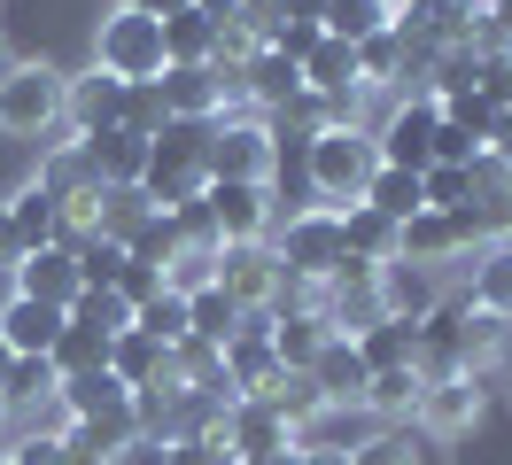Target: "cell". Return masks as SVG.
Returning a JSON list of instances; mask_svg holds the SVG:
<instances>
[{"label": "cell", "instance_id": "6da1fadb", "mask_svg": "<svg viewBox=\"0 0 512 465\" xmlns=\"http://www.w3.org/2000/svg\"><path fill=\"white\" fill-rule=\"evenodd\" d=\"M303 171H311V194L326 210H350V202H365V186L381 171V148H373L365 124H334V132H319L303 148Z\"/></svg>", "mask_w": 512, "mask_h": 465}, {"label": "cell", "instance_id": "7a4b0ae2", "mask_svg": "<svg viewBox=\"0 0 512 465\" xmlns=\"http://www.w3.org/2000/svg\"><path fill=\"white\" fill-rule=\"evenodd\" d=\"M210 186V124H163L156 140H148V171H140V194L156 202V210H179Z\"/></svg>", "mask_w": 512, "mask_h": 465}, {"label": "cell", "instance_id": "3957f363", "mask_svg": "<svg viewBox=\"0 0 512 465\" xmlns=\"http://www.w3.org/2000/svg\"><path fill=\"white\" fill-rule=\"evenodd\" d=\"M63 70L55 62H0V132L16 140H55L63 132Z\"/></svg>", "mask_w": 512, "mask_h": 465}, {"label": "cell", "instance_id": "277c9868", "mask_svg": "<svg viewBox=\"0 0 512 465\" xmlns=\"http://www.w3.org/2000/svg\"><path fill=\"white\" fill-rule=\"evenodd\" d=\"M272 233H280L272 256H280V272H288L295 287H326V279L350 264V248H342V210H326V202L295 210L288 225H272Z\"/></svg>", "mask_w": 512, "mask_h": 465}, {"label": "cell", "instance_id": "5b68a950", "mask_svg": "<svg viewBox=\"0 0 512 465\" xmlns=\"http://www.w3.org/2000/svg\"><path fill=\"white\" fill-rule=\"evenodd\" d=\"M94 62L109 78H125V86L163 78V24L156 16H132V8H109L101 31H94Z\"/></svg>", "mask_w": 512, "mask_h": 465}, {"label": "cell", "instance_id": "8992f818", "mask_svg": "<svg viewBox=\"0 0 512 465\" xmlns=\"http://www.w3.org/2000/svg\"><path fill=\"white\" fill-rule=\"evenodd\" d=\"M280 140L264 117H218L210 124V179H241V186H272Z\"/></svg>", "mask_w": 512, "mask_h": 465}, {"label": "cell", "instance_id": "52a82bcc", "mask_svg": "<svg viewBox=\"0 0 512 465\" xmlns=\"http://www.w3.org/2000/svg\"><path fill=\"white\" fill-rule=\"evenodd\" d=\"M163 117H179V124H218V117H241L233 109V93H225V70L218 62H163Z\"/></svg>", "mask_w": 512, "mask_h": 465}, {"label": "cell", "instance_id": "ba28073f", "mask_svg": "<svg viewBox=\"0 0 512 465\" xmlns=\"http://www.w3.org/2000/svg\"><path fill=\"white\" fill-rule=\"evenodd\" d=\"M373 272H381V264H357V256H350V264L319 287L326 334H350V341H357L365 326H381V318H388V310H381V279H373Z\"/></svg>", "mask_w": 512, "mask_h": 465}, {"label": "cell", "instance_id": "9c48e42d", "mask_svg": "<svg viewBox=\"0 0 512 465\" xmlns=\"http://www.w3.org/2000/svg\"><path fill=\"white\" fill-rule=\"evenodd\" d=\"M218 287L241 310H272V303H280V287H288V272H280L272 241H225L218 248Z\"/></svg>", "mask_w": 512, "mask_h": 465}, {"label": "cell", "instance_id": "30bf717a", "mask_svg": "<svg viewBox=\"0 0 512 465\" xmlns=\"http://www.w3.org/2000/svg\"><path fill=\"white\" fill-rule=\"evenodd\" d=\"M435 124H443V101H435V93H412V101L373 132L381 163L388 171H427V163H435Z\"/></svg>", "mask_w": 512, "mask_h": 465}, {"label": "cell", "instance_id": "8fae6325", "mask_svg": "<svg viewBox=\"0 0 512 465\" xmlns=\"http://www.w3.org/2000/svg\"><path fill=\"white\" fill-rule=\"evenodd\" d=\"M210 202V225H218V248L225 241H272V186H241V179H210L202 186Z\"/></svg>", "mask_w": 512, "mask_h": 465}, {"label": "cell", "instance_id": "7c38bea8", "mask_svg": "<svg viewBox=\"0 0 512 465\" xmlns=\"http://www.w3.org/2000/svg\"><path fill=\"white\" fill-rule=\"evenodd\" d=\"M474 225H466V210H419V217H404L396 225V256L404 264H450V256H474Z\"/></svg>", "mask_w": 512, "mask_h": 465}, {"label": "cell", "instance_id": "4fadbf2b", "mask_svg": "<svg viewBox=\"0 0 512 465\" xmlns=\"http://www.w3.org/2000/svg\"><path fill=\"white\" fill-rule=\"evenodd\" d=\"M225 450H233V465L280 458V450H295V427L280 419V411H272V403L233 396V403H225Z\"/></svg>", "mask_w": 512, "mask_h": 465}, {"label": "cell", "instance_id": "5bb4252c", "mask_svg": "<svg viewBox=\"0 0 512 465\" xmlns=\"http://www.w3.org/2000/svg\"><path fill=\"white\" fill-rule=\"evenodd\" d=\"M419 427L435 434V442H458V434H474L481 419V372H450V380H427L419 388Z\"/></svg>", "mask_w": 512, "mask_h": 465}, {"label": "cell", "instance_id": "9a60e30c", "mask_svg": "<svg viewBox=\"0 0 512 465\" xmlns=\"http://www.w3.org/2000/svg\"><path fill=\"white\" fill-rule=\"evenodd\" d=\"M63 124L78 132V140H94V132H109V124H125V78H109V70H78L63 86Z\"/></svg>", "mask_w": 512, "mask_h": 465}, {"label": "cell", "instance_id": "2e32d148", "mask_svg": "<svg viewBox=\"0 0 512 465\" xmlns=\"http://www.w3.org/2000/svg\"><path fill=\"white\" fill-rule=\"evenodd\" d=\"M365 357H357L350 334H326V349L311 357V388H319V403H334V411H365Z\"/></svg>", "mask_w": 512, "mask_h": 465}, {"label": "cell", "instance_id": "e0dca14e", "mask_svg": "<svg viewBox=\"0 0 512 465\" xmlns=\"http://www.w3.org/2000/svg\"><path fill=\"white\" fill-rule=\"evenodd\" d=\"M16 295H32V303H55V310L78 303V295H86V279H78V256H70V241L32 248V256L16 264Z\"/></svg>", "mask_w": 512, "mask_h": 465}, {"label": "cell", "instance_id": "ac0fdd59", "mask_svg": "<svg viewBox=\"0 0 512 465\" xmlns=\"http://www.w3.org/2000/svg\"><path fill=\"white\" fill-rule=\"evenodd\" d=\"M78 148H86L101 186H140V171H148V132H132V124H109L94 140H78Z\"/></svg>", "mask_w": 512, "mask_h": 465}, {"label": "cell", "instance_id": "d6986e66", "mask_svg": "<svg viewBox=\"0 0 512 465\" xmlns=\"http://www.w3.org/2000/svg\"><path fill=\"white\" fill-rule=\"evenodd\" d=\"M373 279H381V310H388V318H404V326H419L427 310L443 303L435 272H427V264H404V256H388V264H381Z\"/></svg>", "mask_w": 512, "mask_h": 465}, {"label": "cell", "instance_id": "ffe728a7", "mask_svg": "<svg viewBox=\"0 0 512 465\" xmlns=\"http://www.w3.org/2000/svg\"><path fill=\"white\" fill-rule=\"evenodd\" d=\"M63 334V310L55 303H32V295H8L0 303V341H8V357H47Z\"/></svg>", "mask_w": 512, "mask_h": 465}, {"label": "cell", "instance_id": "44dd1931", "mask_svg": "<svg viewBox=\"0 0 512 465\" xmlns=\"http://www.w3.org/2000/svg\"><path fill=\"white\" fill-rule=\"evenodd\" d=\"M295 93H303V70H295L280 47H256V55L241 62V101H249V109H272V117H280Z\"/></svg>", "mask_w": 512, "mask_h": 465}, {"label": "cell", "instance_id": "7402d4cb", "mask_svg": "<svg viewBox=\"0 0 512 465\" xmlns=\"http://www.w3.org/2000/svg\"><path fill=\"white\" fill-rule=\"evenodd\" d=\"M505 349H512V318L489 310V303H474V295H458V357H466V372L497 365Z\"/></svg>", "mask_w": 512, "mask_h": 465}, {"label": "cell", "instance_id": "603a6c76", "mask_svg": "<svg viewBox=\"0 0 512 465\" xmlns=\"http://www.w3.org/2000/svg\"><path fill=\"white\" fill-rule=\"evenodd\" d=\"M109 372L125 380L132 396H148V388H163V380H171V349H163V341H148L140 326H125V334L109 341Z\"/></svg>", "mask_w": 512, "mask_h": 465}, {"label": "cell", "instance_id": "cb8c5ba5", "mask_svg": "<svg viewBox=\"0 0 512 465\" xmlns=\"http://www.w3.org/2000/svg\"><path fill=\"white\" fill-rule=\"evenodd\" d=\"M0 210H8V225H16L24 256H32V248H55V241H63V202H55V194H47L39 179L24 186V194H8Z\"/></svg>", "mask_w": 512, "mask_h": 465}, {"label": "cell", "instance_id": "d4e9b609", "mask_svg": "<svg viewBox=\"0 0 512 465\" xmlns=\"http://www.w3.org/2000/svg\"><path fill=\"white\" fill-rule=\"evenodd\" d=\"M272 357H280V372H311V357L326 349V318L319 310H272Z\"/></svg>", "mask_w": 512, "mask_h": 465}, {"label": "cell", "instance_id": "484cf974", "mask_svg": "<svg viewBox=\"0 0 512 465\" xmlns=\"http://www.w3.org/2000/svg\"><path fill=\"white\" fill-rule=\"evenodd\" d=\"M272 380H280V357H272V341L241 326V334L225 341V388H233V396H264Z\"/></svg>", "mask_w": 512, "mask_h": 465}, {"label": "cell", "instance_id": "4316f807", "mask_svg": "<svg viewBox=\"0 0 512 465\" xmlns=\"http://www.w3.org/2000/svg\"><path fill=\"white\" fill-rule=\"evenodd\" d=\"M63 403L70 419H117V411H132V388L117 380V372H78V380H63Z\"/></svg>", "mask_w": 512, "mask_h": 465}, {"label": "cell", "instance_id": "83f0119b", "mask_svg": "<svg viewBox=\"0 0 512 465\" xmlns=\"http://www.w3.org/2000/svg\"><path fill=\"white\" fill-rule=\"evenodd\" d=\"M241 318H249V310L233 303L218 279H210L202 295H187V334H194V341H210V349H225V341L241 334Z\"/></svg>", "mask_w": 512, "mask_h": 465}, {"label": "cell", "instance_id": "f1b7e54d", "mask_svg": "<svg viewBox=\"0 0 512 465\" xmlns=\"http://www.w3.org/2000/svg\"><path fill=\"white\" fill-rule=\"evenodd\" d=\"M357 357H365V372L419 365V326H404V318H381V326H365V334H357Z\"/></svg>", "mask_w": 512, "mask_h": 465}, {"label": "cell", "instance_id": "f546056e", "mask_svg": "<svg viewBox=\"0 0 512 465\" xmlns=\"http://www.w3.org/2000/svg\"><path fill=\"white\" fill-rule=\"evenodd\" d=\"M295 70H303V86H311V93H357V47H350V39H319Z\"/></svg>", "mask_w": 512, "mask_h": 465}, {"label": "cell", "instance_id": "4dcf8cb0", "mask_svg": "<svg viewBox=\"0 0 512 465\" xmlns=\"http://www.w3.org/2000/svg\"><path fill=\"white\" fill-rule=\"evenodd\" d=\"M163 62H218V24L194 16V0L179 16H163Z\"/></svg>", "mask_w": 512, "mask_h": 465}, {"label": "cell", "instance_id": "1f68e13d", "mask_svg": "<svg viewBox=\"0 0 512 465\" xmlns=\"http://www.w3.org/2000/svg\"><path fill=\"white\" fill-rule=\"evenodd\" d=\"M342 248H350L357 264H388V256H396V225H388L381 210L350 202V210H342Z\"/></svg>", "mask_w": 512, "mask_h": 465}, {"label": "cell", "instance_id": "d6a6232c", "mask_svg": "<svg viewBox=\"0 0 512 465\" xmlns=\"http://www.w3.org/2000/svg\"><path fill=\"white\" fill-rule=\"evenodd\" d=\"M412 70H419V62H412V47L396 39V24H388L381 39L357 47V93H365V86H396V78H412Z\"/></svg>", "mask_w": 512, "mask_h": 465}, {"label": "cell", "instance_id": "836d02e7", "mask_svg": "<svg viewBox=\"0 0 512 465\" xmlns=\"http://www.w3.org/2000/svg\"><path fill=\"white\" fill-rule=\"evenodd\" d=\"M148 217H156V202H148L140 186H101V217H94V233H109V241L125 248L132 233L148 225Z\"/></svg>", "mask_w": 512, "mask_h": 465}, {"label": "cell", "instance_id": "e575fe53", "mask_svg": "<svg viewBox=\"0 0 512 465\" xmlns=\"http://www.w3.org/2000/svg\"><path fill=\"white\" fill-rule=\"evenodd\" d=\"M47 396H63L55 357H16V365H8V380H0V403H8V411H24V403H47Z\"/></svg>", "mask_w": 512, "mask_h": 465}, {"label": "cell", "instance_id": "d590c367", "mask_svg": "<svg viewBox=\"0 0 512 465\" xmlns=\"http://www.w3.org/2000/svg\"><path fill=\"white\" fill-rule=\"evenodd\" d=\"M319 24H326V39H350V47H365V39H381L396 16H388L381 0H326Z\"/></svg>", "mask_w": 512, "mask_h": 465}, {"label": "cell", "instance_id": "8d00e7d4", "mask_svg": "<svg viewBox=\"0 0 512 465\" xmlns=\"http://www.w3.org/2000/svg\"><path fill=\"white\" fill-rule=\"evenodd\" d=\"M419 388H427V380H419V365L373 372V380H365V411H373V419H404V411H419Z\"/></svg>", "mask_w": 512, "mask_h": 465}, {"label": "cell", "instance_id": "74e56055", "mask_svg": "<svg viewBox=\"0 0 512 465\" xmlns=\"http://www.w3.org/2000/svg\"><path fill=\"white\" fill-rule=\"evenodd\" d=\"M365 210H381L388 225H404V217H419L427 202H419V171H373V186H365Z\"/></svg>", "mask_w": 512, "mask_h": 465}, {"label": "cell", "instance_id": "f35d334b", "mask_svg": "<svg viewBox=\"0 0 512 465\" xmlns=\"http://www.w3.org/2000/svg\"><path fill=\"white\" fill-rule=\"evenodd\" d=\"M47 357H55V372H63V380H78V372H101V365H109V341H101L94 326H70V310H63V334H55V349H47Z\"/></svg>", "mask_w": 512, "mask_h": 465}, {"label": "cell", "instance_id": "ab89813d", "mask_svg": "<svg viewBox=\"0 0 512 465\" xmlns=\"http://www.w3.org/2000/svg\"><path fill=\"white\" fill-rule=\"evenodd\" d=\"M70 326H94L101 341H117V334L132 326V303L117 295V287H86V295L70 303Z\"/></svg>", "mask_w": 512, "mask_h": 465}, {"label": "cell", "instance_id": "60d3db41", "mask_svg": "<svg viewBox=\"0 0 512 465\" xmlns=\"http://www.w3.org/2000/svg\"><path fill=\"white\" fill-rule=\"evenodd\" d=\"M132 326H140L148 341H163V349H179V341H187V295H171V287L148 295V303L132 310Z\"/></svg>", "mask_w": 512, "mask_h": 465}, {"label": "cell", "instance_id": "b9f144b4", "mask_svg": "<svg viewBox=\"0 0 512 465\" xmlns=\"http://www.w3.org/2000/svg\"><path fill=\"white\" fill-rule=\"evenodd\" d=\"M474 303H489V310H505V318H512V241L481 248V272H474Z\"/></svg>", "mask_w": 512, "mask_h": 465}, {"label": "cell", "instance_id": "7bdbcfd3", "mask_svg": "<svg viewBox=\"0 0 512 465\" xmlns=\"http://www.w3.org/2000/svg\"><path fill=\"white\" fill-rule=\"evenodd\" d=\"M466 194H474V171H458V163H427L419 171V202L427 210H466Z\"/></svg>", "mask_w": 512, "mask_h": 465}, {"label": "cell", "instance_id": "ee69618b", "mask_svg": "<svg viewBox=\"0 0 512 465\" xmlns=\"http://www.w3.org/2000/svg\"><path fill=\"white\" fill-rule=\"evenodd\" d=\"M210 279H218V248H187L179 241V256L163 264V287H171V295H202Z\"/></svg>", "mask_w": 512, "mask_h": 465}, {"label": "cell", "instance_id": "f6af8a7d", "mask_svg": "<svg viewBox=\"0 0 512 465\" xmlns=\"http://www.w3.org/2000/svg\"><path fill=\"white\" fill-rule=\"evenodd\" d=\"M70 256H78V279H86V287H117V264H125V248L109 241V233H86V241H70Z\"/></svg>", "mask_w": 512, "mask_h": 465}, {"label": "cell", "instance_id": "bcb514c9", "mask_svg": "<svg viewBox=\"0 0 512 465\" xmlns=\"http://www.w3.org/2000/svg\"><path fill=\"white\" fill-rule=\"evenodd\" d=\"M125 256H132V264H156V272H163V264L179 256V225L156 210V217H148V225H140V233L125 241Z\"/></svg>", "mask_w": 512, "mask_h": 465}, {"label": "cell", "instance_id": "7dc6e473", "mask_svg": "<svg viewBox=\"0 0 512 465\" xmlns=\"http://www.w3.org/2000/svg\"><path fill=\"white\" fill-rule=\"evenodd\" d=\"M125 124H132V132H148V140H156L163 124H171V117H163V93H156V78H148V86H125Z\"/></svg>", "mask_w": 512, "mask_h": 465}, {"label": "cell", "instance_id": "c3c4849f", "mask_svg": "<svg viewBox=\"0 0 512 465\" xmlns=\"http://www.w3.org/2000/svg\"><path fill=\"white\" fill-rule=\"evenodd\" d=\"M474 155H481V140L466 132V124H435V163H458V171H474Z\"/></svg>", "mask_w": 512, "mask_h": 465}, {"label": "cell", "instance_id": "681fc988", "mask_svg": "<svg viewBox=\"0 0 512 465\" xmlns=\"http://www.w3.org/2000/svg\"><path fill=\"white\" fill-rule=\"evenodd\" d=\"M117 295L140 310L148 295H163V272H156V264H132V256H125V264H117Z\"/></svg>", "mask_w": 512, "mask_h": 465}, {"label": "cell", "instance_id": "f907efd6", "mask_svg": "<svg viewBox=\"0 0 512 465\" xmlns=\"http://www.w3.org/2000/svg\"><path fill=\"white\" fill-rule=\"evenodd\" d=\"M350 465H419V458L396 442V434H373V442H357V450H350Z\"/></svg>", "mask_w": 512, "mask_h": 465}, {"label": "cell", "instance_id": "816d5d0a", "mask_svg": "<svg viewBox=\"0 0 512 465\" xmlns=\"http://www.w3.org/2000/svg\"><path fill=\"white\" fill-rule=\"evenodd\" d=\"M24 264V241H16V225H8V210H0V272H16Z\"/></svg>", "mask_w": 512, "mask_h": 465}, {"label": "cell", "instance_id": "f5cc1de1", "mask_svg": "<svg viewBox=\"0 0 512 465\" xmlns=\"http://www.w3.org/2000/svg\"><path fill=\"white\" fill-rule=\"evenodd\" d=\"M117 8H132V16H156V24H163V16H179L187 0H117Z\"/></svg>", "mask_w": 512, "mask_h": 465}, {"label": "cell", "instance_id": "db71d44e", "mask_svg": "<svg viewBox=\"0 0 512 465\" xmlns=\"http://www.w3.org/2000/svg\"><path fill=\"white\" fill-rule=\"evenodd\" d=\"M295 465H350L342 450H295Z\"/></svg>", "mask_w": 512, "mask_h": 465}, {"label": "cell", "instance_id": "11a10c76", "mask_svg": "<svg viewBox=\"0 0 512 465\" xmlns=\"http://www.w3.org/2000/svg\"><path fill=\"white\" fill-rule=\"evenodd\" d=\"M256 465H295V450H280V458H256Z\"/></svg>", "mask_w": 512, "mask_h": 465}, {"label": "cell", "instance_id": "9f6ffc18", "mask_svg": "<svg viewBox=\"0 0 512 465\" xmlns=\"http://www.w3.org/2000/svg\"><path fill=\"white\" fill-rule=\"evenodd\" d=\"M8 365H16V357H8V341H0V380H8Z\"/></svg>", "mask_w": 512, "mask_h": 465}, {"label": "cell", "instance_id": "6f0895ef", "mask_svg": "<svg viewBox=\"0 0 512 465\" xmlns=\"http://www.w3.org/2000/svg\"><path fill=\"white\" fill-rule=\"evenodd\" d=\"M381 8H388V16H396V8H404V0H381Z\"/></svg>", "mask_w": 512, "mask_h": 465}, {"label": "cell", "instance_id": "680465c9", "mask_svg": "<svg viewBox=\"0 0 512 465\" xmlns=\"http://www.w3.org/2000/svg\"><path fill=\"white\" fill-rule=\"evenodd\" d=\"M0 419H8V403H0Z\"/></svg>", "mask_w": 512, "mask_h": 465}, {"label": "cell", "instance_id": "91938a15", "mask_svg": "<svg viewBox=\"0 0 512 465\" xmlns=\"http://www.w3.org/2000/svg\"><path fill=\"white\" fill-rule=\"evenodd\" d=\"M0 62H8V47H0Z\"/></svg>", "mask_w": 512, "mask_h": 465}, {"label": "cell", "instance_id": "94428289", "mask_svg": "<svg viewBox=\"0 0 512 465\" xmlns=\"http://www.w3.org/2000/svg\"><path fill=\"white\" fill-rule=\"evenodd\" d=\"M241 8H249V0H241Z\"/></svg>", "mask_w": 512, "mask_h": 465}, {"label": "cell", "instance_id": "6125c7cd", "mask_svg": "<svg viewBox=\"0 0 512 465\" xmlns=\"http://www.w3.org/2000/svg\"><path fill=\"white\" fill-rule=\"evenodd\" d=\"M0 458H8V450H0Z\"/></svg>", "mask_w": 512, "mask_h": 465}, {"label": "cell", "instance_id": "be15d7a7", "mask_svg": "<svg viewBox=\"0 0 512 465\" xmlns=\"http://www.w3.org/2000/svg\"><path fill=\"white\" fill-rule=\"evenodd\" d=\"M0 465H8V458H0Z\"/></svg>", "mask_w": 512, "mask_h": 465}]
</instances>
